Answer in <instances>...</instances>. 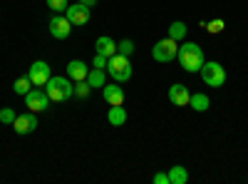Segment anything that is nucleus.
<instances>
[{
  "mask_svg": "<svg viewBox=\"0 0 248 184\" xmlns=\"http://www.w3.org/2000/svg\"><path fill=\"white\" fill-rule=\"evenodd\" d=\"M154 184H169V172H159V174H154Z\"/></svg>",
  "mask_w": 248,
  "mask_h": 184,
  "instance_id": "nucleus-27",
  "label": "nucleus"
},
{
  "mask_svg": "<svg viewBox=\"0 0 248 184\" xmlns=\"http://www.w3.org/2000/svg\"><path fill=\"white\" fill-rule=\"evenodd\" d=\"M117 52H119V55H127V57H129V55L134 52V43H132L129 37H124L122 43H117Z\"/></svg>",
  "mask_w": 248,
  "mask_h": 184,
  "instance_id": "nucleus-22",
  "label": "nucleus"
},
{
  "mask_svg": "<svg viewBox=\"0 0 248 184\" xmlns=\"http://www.w3.org/2000/svg\"><path fill=\"white\" fill-rule=\"evenodd\" d=\"M209 105H211V100L206 97L203 92H196V95H191V100H189V107H194L196 112H206V110H209Z\"/></svg>",
  "mask_w": 248,
  "mask_h": 184,
  "instance_id": "nucleus-16",
  "label": "nucleus"
},
{
  "mask_svg": "<svg viewBox=\"0 0 248 184\" xmlns=\"http://www.w3.org/2000/svg\"><path fill=\"white\" fill-rule=\"evenodd\" d=\"M107 72L112 75L114 83H127V80L132 77V63L127 55H112L109 63H107Z\"/></svg>",
  "mask_w": 248,
  "mask_h": 184,
  "instance_id": "nucleus-3",
  "label": "nucleus"
},
{
  "mask_svg": "<svg viewBox=\"0 0 248 184\" xmlns=\"http://www.w3.org/2000/svg\"><path fill=\"white\" fill-rule=\"evenodd\" d=\"M107 122L112 127H122L127 122V110L122 105H109V112H107Z\"/></svg>",
  "mask_w": 248,
  "mask_h": 184,
  "instance_id": "nucleus-15",
  "label": "nucleus"
},
{
  "mask_svg": "<svg viewBox=\"0 0 248 184\" xmlns=\"http://www.w3.org/2000/svg\"><path fill=\"white\" fill-rule=\"evenodd\" d=\"M15 110L13 107H3V110H0V122H3V125H13V122H15Z\"/></svg>",
  "mask_w": 248,
  "mask_h": 184,
  "instance_id": "nucleus-24",
  "label": "nucleus"
},
{
  "mask_svg": "<svg viewBox=\"0 0 248 184\" xmlns=\"http://www.w3.org/2000/svg\"><path fill=\"white\" fill-rule=\"evenodd\" d=\"M32 87H35V85L30 83V77H28V75H25V77H17V80H15V85H13L15 95H23V97H25Z\"/></svg>",
  "mask_w": 248,
  "mask_h": 184,
  "instance_id": "nucleus-20",
  "label": "nucleus"
},
{
  "mask_svg": "<svg viewBox=\"0 0 248 184\" xmlns=\"http://www.w3.org/2000/svg\"><path fill=\"white\" fill-rule=\"evenodd\" d=\"M50 35L55 37V40H67L70 37V33H72V23L67 20V15H52L50 17Z\"/></svg>",
  "mask_w": 248,
  "mask_h": 184,
  "instance_id": "nucleus-7",
  "label": "nucleus"
},
{
  "mask_svg": "<svg viewBox=\"0 0 248 184\" xmlns=\"http://www.w3.org/2000/svg\"><path fill=\"white\" fill-rule=\"evenodd\" d=\"M189 100H191V92L186 90L184 85H171L169 87V102L176 107H186L189 105Z\"/></svg>",
  "mask_w": 248,
  "mask_h": 184,
  "instance_id": "nucleus-11",
  "label": "nucleus"
},
{
  "mask_svg": "<svg viewBox=\"0 0 248 184\" xmlns=\"http://www.w3.org/2000/svg\"><path fill=\"white\" fill-rule=\"evenodd\" d=\"M102 92H105V100L109 105H124V90L119 87V83H107Z\"/></svg>",
  "mask_w": 248,
  "mask_h": 184,
  "instance_id": "nucleus-12",
  "label": "nucleus"
},
{
  "mask_svg": "<svg viewBox=\"0 0 248 184\" xmlns=\"http://www.w3.org/2000/svg\"><path fill=\"white\" fill-rule=\"evenodd\" d=\"M77 3H82V5H87V8H92V5H97V0H77Z\"/></svg>",
  "mask_w": 248,
  "mask_h": 184,
  "instance_id": "nucleus-28",
  "label": "nucleus"
},
{
  "mask_svg": "<svg viewBox=\"0 0 248 184\" xmlns=\"http://www.w3.org/2000/svg\"><path fill=\"white\" fill-rule=\"evenodd\" d=\"M13 130L17 134H32L37 130V117L35 112H25V115H17L15 122H13Z\"/></svg>",
  "mask_w": 248,
  "mask_h": 184,
  "instance_id": "nucleus-9",
  "label": "nucleus"
},
{
  "mask_svg": "<svg viewBox=\"0 0 248 184\" xmlns=\"http://www.w3.org/2000/svg\"><path fill=\"white\" fill-rule=\"evenodd\" d=\"M45 92H47L50 102H65L75 95V85L67 77H50L45 83Z\"/></svg>",
  "mask_w": 248,
  "mask_h": 184,
  "instance_id": "nucleus-2",
  "label": "nucleus"
},
{
  "mask_svg": "<svg viewBox=\"0 0 248 184\" xmlns=\"http://www.w3.org/2000/svg\"><path fill=\"white\" fill-rule=\"evenodd\" d=\"M186 30H189V28H186V23L176 20V23H171V25H169V37L179 43V40H184V37H186Z\"/></svg>",
  "mask_w": 248,
  "mask_h": 184,
  "instance_id": "nucleus-19",
  "label": "nucleus"
},
{
  "mask_svg": "<svg viewBox=\"0 0 248 184\" xmlns=\"http://www.w3.org/2000/svg\"><path fill=\"white\" fill-rule=\"evenodd\" d=\"M25 102H28L30 112H45V110L50 107V97H47L45 87H32V90L25 95Z\"/></svg>",
  "mask_w": 248,
  "mask_h": 184,
  "instance_id": "nucleus-6",
  "label": "nucleus"
},
{
  "mask_svg": "<svg viewBox=\"0 0 248 184\" xmlns=\"http://www.w3.org/2000/svg\"><path fill=\"white\" fill-rule=\"evenodd\" d=\"M107 63H109V57H105V55H94V60H92V67H97V70H105L107 67Z\"/></svg>",
  "mask_w": 248,
  "mask_h": 184,
  "instance_id": "nucleus-26",
  "label": "nucleus"
},
{
  "mask_svg": "<svg viewBox=\"0 0 248 184\" xmlns=\"http://www.w3.org/2000/svg\"><path fill=\"white\" fill-rule=\"evenodd\" d=\"M189 182V172L184 167H171L169 169V184H186Z\"/></svg>",
  "mask_w": 248,
  "mask_h": 184,
  "instance_id": "nucleus-18",
  "label": "nucleus"
},
{
  "mask_svg": "<svg viewBox=\"0 0 248 184\" xmlns=\"http://www.w3.org/2000/svg\"><path fill=\"white\" fill-rule=\"evenodd\" d=\"M28 77H30V83L35 87H45V83L52 77L50 75V65L45 63V60H35V63L30 65V70H28Z\"/></svg>",
  "mask_w": 248,
  "mask_h": 184,
  "instance_id": "nucleus-8",
  "label": "nucleus"
},
{
  "mask_svg": "<svg viewBox=\"0 0 248 184\" xmlns=\"http://www.w3.org/2000/svg\"><path fill=\"white\" fill-rule=\"evenodd\" d=\"M87 83H90V87H105V85H107V83H105V70L92 67V70L87 72Z\"/></svg>",
  "mask_w": 248,
  "mask_h": 184,
  "instance_id": "nucleus-17",
  "label": "nucleus"
},
{
  "mask_svg": "<svg viewBox=\"0 0 248 184\" xmlns=\"http://www.w3.org/2000/svg\"><path fill=\"white\" fill-rule=\"evenodd\" d=\"M176 52H179V43L171 40L169 35L159 40V43H154V48H152V57L156 63H171V60H176Z\"/></svg>",
  "mask_w": 248,
  "mask_h": 184,
  "instance_id": "nucleus-4",
  "label": "nucleus"
},
{
  "mask_svg": "<svg viewBox=\"0 0 248 184\" xmlns=\"http://www.w3.org/2000/svg\"><path fill=\"white\" fill-rule=\"evenodd\" d=\"M67 0H47V8L52 10V13H65L67 10Z\"/></svg>",
  "mask_w": 248,
  "mask_h": 184,
  "instance_id": "nucleus-25",
  "label": "nucleus"
},
{
  "mask_svg": "<svg viewBox=\"0 0 248 184\" xmlns=\"http://www.w3.org/2000/svg\"><path fill=\"white\" fill-rule=\"evenodd\" d=\"M176 57H179V63H181V67L186 72H199L201 65L206 63V60H203V50L196 43H181Z\"/></svg>",
  "mask_w": 248,
  "mask_h": 184,
  "instance_id": "nucleus-1",
  "label": "nucleus"
},
{
  "mask_svg": "<svg viewBox=\"0 0 248 184\" xmlns=\"http://www.w3.org/2000/svg\"><path fill=\"white\" fill-rule=\"evenodd\" d=\"M65 15H67V20H70L72 25H85V23H90V8H87V5H82V3L67 5Z\"/></svg>",
  "mask_w": 248,
  "mask_h": 184,
  "instance_id": "nucleus-10",
  "label": "nucleus"
},
{
  "mask_svg": "<svg viewBox=\"0 0 248 184\" xmlns=\"http://www.w3.org/2000/svg\"><path fill=\"white\" fill-rule=\"evenodd\" d=\"M87 72H90V67L82 63V60H70L67 63V77L75 80V83L77 80H87Z\"/></svg>",
  "mask_w": 248,
  "mask_h": 184,
  "instance_id": "nucleus-13",
  "label": "nucleus"
},
{
  "mask_svg": "<svg viewBox=\"0 0 248 184\" xmlns=\"http://www.w3.org/2000/svg\"><path fill=\"white\" fill-rule=\"evenodd\" d=\"M94 50H97L99 55H105V57H112V55H117V43H114L109 35H102V37H97Z\"/></svg>",
  "mask_w": 248,
  "mask_h": 184,
  "instance_id": "nucleus-14",
  "label": "nucleus"
},
{
  "mask_svg": "<svg viewBox=\"0 0 248 184\" xmlns=\"http://www.w3.org/2000/svg\"><path fill=\"white\" fill-rule=\"evenodd\" d=\"M203 28H206V30H209L211 35H218V33H223V28H226V23H223V20H221V17H216V20H211V23H206Z\"/></svg>",
  "mask_w": 248,
  "mask_h": 184,
  "instance_id": "nucleus-23",
  "label": "nucleus"
},
{
  "mask_svg": "<svg viewBox=\"0 0 248 184\" xmlns=\"http://www.w3.org/2000/svg\"><path fill=\"white\" fill-rule=\"evenodd\" d=\"M201 77H203V83L209 85V87H223V83H226V70H223V65H218V63H203L201 65Z\"/></svg>",
  "mask_w": 248,
  "mask_h": 184,
  "instance_id": "nucleus-5",
  "label": "nucleus"
},
{
  "mask_svg": "<svg viewBox=\"0 0 248 184\" xmlns=\"http://www.w3.org/2000/svg\"><path fill=\"white\" fill-rule=\"evenodd\" d=\"M90 92H92V87H90L87 80H77V83H75V95H77L79 100H87Z\"/></svg>",
  "mask_w": 248,
  "mask_h": 184,
  "instance_id": "nucleus-21",
  "label": "nucleus"
}]
</instances>
